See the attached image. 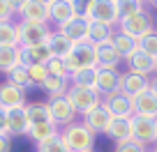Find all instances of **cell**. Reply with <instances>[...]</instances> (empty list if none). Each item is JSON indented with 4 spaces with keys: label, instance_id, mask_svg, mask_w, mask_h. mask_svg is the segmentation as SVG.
I'll return each mask as SVG.
<instances>
[{
    "label": "cell",
    "instance_id": "1",
    "mask_svg": "<svg viewBox=\"0 0 157 152\" xmlns=\"http://www.w3.org/2000/svg\"><path fill=\"white\" fill-rule=\"evenodd\" d=\"M86 19L93 23H104L118 28L120 23V7L118 0H86Z\"/></svg>",
    "mask_w": 157,
    "mask_h": 152
},
{
    "label": "cell",
    "instance_id": "2",
    "mask_svg": "<svg viewBox=\"0 0 157 152\" xmlns=\"http://www.w3.org/2000/svg\"><path fill=\"white\" fill-rule=\"evenodd\" d=\"M60 136H63V141H65L69 152H90L93 145H95V134L81 120H76L74 124L60 129Z\"/></svg>",
    "mask_w": 157,
    "mask_h": 152
},
{
    "label": "cell",
    "instance_id": "3",
    "mask_svg": "<svg viewBox=\"0 0 157 152\" xmlns=\"http://www.w3.org/2000/svg\"><path fill=\"white\" fill-rule=\"evenodd\" d=\"M67 102L72 104L74 111L83 118V115H88L90 111H95V108L102 106L104 99L95 88H76V85H72L69 92H67Z\"/></svg>",
    "mask_w": 157,
    "mask_h": 152
},
{
    "label": "cell",
    "instance_id": "4",
    "mask_svg": "<svg viewBox=\"0 0 157 152\" xmlns=\"http://www.w3.org/2000/svg\"><path fill=\"white\" fill-rule=\"evenodd\" d=\"M157 30V23L152 21L150 12H141V14H134V16H127V19H120L118 23V32H125L129 37H134L136 42H141L143 37H148L150 32Z\"/></svg>",
    "mask_w": 157,
    "mask_h": 152
},
{
    "label": "cell",
    "instance_id": "5",
    "mask_svg": "<svg viewBox=\"0 0 157 152\" xmlns=\"http://www.w3.org/2000/svg\"><path fill=\"white\" fill-rule=\"evenodd\" d=\"M19 21L51 25V0H19Z\"/></svg>",
    "mask_w": 157,
    "mask_h": 152
},
{
    "label": "cell",
    "instance_id": "6",
    "mask_svg": "<svg viewBox=\"0 0 157 152\" xmlns=\"http://www.w3.org/2000/svg\"><path fill=\"white\" fill-rule=\"evenodd\" d=\"M69 74H76L81 69H93L97 67V58H95V46L88 42H81V44H74L72 53L65 58Z\"/></svg>",
    "mask_w": 157,
    "mask_h": 152
},
{
    "label": "cell",
    "instance_id": "7",
    "mask_svg": "<svg viewBox=\"0 0 157 152\" xmlns=\"http://www.w3.org/2000/svg\"><path fill=\"white\" fill-rule=\"evenodd\" d=\"M56 30L51 25L44 23H25L19 21V35H21V46H39V44H49V39L53 37Z\"/></svg>",
    "mask_w": 157,
    "mask_h": 152
},
{
    "label": "cell",
    "instance_id": "8",
    "mask_svg": "<svg viewBox=\"0 0 157 152\" xmlns=\"http://www.w3.org/2000/svg\"><path fill=\"white\" fill-rule=\"evenodd\" d=\"M132 132H134V141L141 143L143 147L152 145V143L157 145V120L134 115L132 118Z\"/></svg>",
    "mask_w": 157,
    "mask_h": 152
},
{
    "label": "cell",
    "instance_id": "9",
    "mask_svg": "<svg viewBox=\"0 0 157 152\" xmlns=\"http://www.w3.org/2000/svg\"><path fill=\"white\" fill-rule=\"evenodd\" d=\"M49 108H51V118H53L56 127H69V124L76 122V115L78 113L74 111V106L67 102V97H60V99H49Z\"/></svg>",
    "mask_w": 157,
    "mask_h": 152
},
{
    "label": "cell",
    "instance_id": "10",
    "mask_svg": "<svg viewBox=\"0 0 157 152\" xmlns=\"http://www.w3.org/2000/svg\"><path fill=\"white\" fill-rule=\"evenodd\" d=\"M150 90V79L146 76H139V74H132V72H125L123 79H120V95H125L127 99H136L141 95H146Z\"/></svg>",
    "mask_w": 157,
    "mask_h": 152
},
{
    "label": "cell",
    "instance_id": "11",
    "mask_svg": "<svg viewBox=\"0 0 157 152\" xmlns=\"http://www.w3.org/2000/svg\"><path fill=\"white\" fill-rule=\"evenodd\" d=\"M88 28H90V21L86 16H76V19L67 21V23L58 25L56 32L65 35L72 44H81V42H88Z\"/></svg>",
    "mask_w": 157,
    "mask_h": 152
},
{
    "label": "cell",
    "instance_id": "12",
    "mask_svg": "<svg viewBox=\"0 0 157 152\" xmlns=\"http://www.w3.org/2000/svg\"><path fill=\"white\" fill-rule=\"evenodd\" d=\"M120 79H123V74L118 69H99L95 90L102 95V99L111 97V95H118L120 92Z\"/></svg>",
    "mask_w": 157,
    "mask_h": 152
},
{
    "label": "cell",
    "instance_id": "13",
    "mask_svg": "<svg viewBox=\"0 0 157 152\" xmlns=\"http://www.w3.org/2000/svg\"><path fill=\"white\" fill-rule=\"evenodd\" d=\"M28 106L25 102V90L16 88L12 83H0V108L2 111H12V108H23Z\"/></svg>",
    "mask_w": 157,
    "mask_h": 152
},
{
    "label": "cell",
    "instance_id": "14",
    "mask_svg": "<svg viewBox=\"0 0 157 152\" xmlns=\"http://www.w3.org/2000/svg\"><path fill=\"white\" fill-rule=\"evenodd\" d=\"M111 120H113V115L109 113V108L102 104L99 108H95V111H90L88 115H83L81 122H83L93 134H106L109 127H111Z\"/></svg>",
    "mask_w": 157,
    "mask_h": 152
},
{
    "label": "cell",
    "instance_id": "15",
    "mask_svg": "<svg viewBox=\"0 0 157 152\" xmlns=\"http://www.w3.org/2000/svg\"><path fill=\"white\" fill-rule=\"evenodd\" d=\"M53 58L49 44L39 46H21V65L23 67H35V65H49V60Z\"/></svg>",
    "mask_w": 157,
    "mask_h": 152
},
{
    "label": "cell",
    "instance_id": "16",
    "mask_svg": "<svg viewBox=\"0 0 157 152\" xmlns=\"http://www.w3.org/2000/svg\"><path fill=\"white\" fill-rule=\"evenodd\" d=\"M76 0H51V23L58 25L67 23V21L76 19Z\"/></svg>",
    "mask_w": 157,
    "mask_h": 152
},
{
    "label": "cell",
    "instance_id": "17",
    "mask_svg": "<svg viewBox=\"0 0 157 152\" xmlns=\"http://www.w3.org/2000/svg\"><path fill=\"white\" fill-rule=\"evenodd\" d=\"M7 122H10V136H28L30 129H33V122L28 118V111L23 108H12L7 111Z\"/></svg>",
    "mask_w": 157,
    "mask_h": 152
},
{
    "label": "cell",
    "instance_id": "18",
    "mask_svg": "<svg viewBox=\"0 0 157 152\" xmlns=\"http://www.w3.org/2000/svg\"><path fill=\"white\" fill-rule=\"evenodd\" d=\"M104 106L109 108L113 118H134V102L127 99L125 95H111V97L104 99Z\"/></svg>",
    "mask_w": 157,
    "mask_h": 152
},
{
    "label": "cell",
    "instance_id": "19",
    "mask_svg": "<svg viewBox=\"0 0 157 152\" xmlns=\"http://www.w3.org/2000/svg\"><path fill=\"white\" fill-rule=\"evenodd\" d=\"M95 58H97V69H118L123 62V58L118 55L116 46L111 42L95 46Z\"/></svg>",
    "mask_w": 157,
    "mask_h": 152
},
{
    "label": "cell",
    "instance_id": "20",
    "mask_svg": "<svg viewBox=\"0 0 157 152\" xmlns=\"http://www.w3.org/2000/svg\"><path fill=\"white\" fill-rule=\"evenodd\" d=\"M127 72L150 79L152 74L157 72V60H155V58H150V55H146L143 51H139L136 55H132V58L127 60Z\"/></svg>",
    "mask_w": 157,
    "mask_h": 152
},
{
    "label": "cell",
    "instance_id": "21",
    "mask_svg": "<svg viewBox=\"0 0 157 152\" xmlns=\"http://www.w3.org/2000/svg\"><path fill=\"white\" fill-rule=\"evenodd\" d=\"M106 136L111 141L118 143H127L134 138V132H132V118H113L111 120V127H109Z\"/></svg>",
    "mask_w": 157,
    "mask_h": 152
},
{
    "label": "cell",
    "instance_id": "22",
    "mask_svg": "<svg viewBox=\"0 0 157 152\" xmlns=\"http://www.w3.org/2000/svg\"><path fill=\"white\" fill-rule=\"evenodd\" d=\"M134 115L157 120V95L152 92V90H148L146 95L134 99Z\"/></svg>",
    "mask_w": 157,
    "mask_h": 152
},
{
    "label": "cell",
    "instance_id": "23",
    "mask_svg": "<svg viewBox=\"0 0 157 152\" xmlns=\"http://www.w3.org/2000/svg\"><path fill=\"white\" fill-rule=\"evenodd\" d=\"M111 44L116 46V51H118V55L123 58V62H127L132 55L139 53V42L134 39V37H129V35H125V32H116Z\"/></svg>",
    "mask_w": 157,
    "mask_h": 152
},
{
    "label": "cell",
    "instance_id": "24",
    "mask_svg": "<svg viewBox=\"0 0 157 152\" xmlns=\"http://www.w3.org/2000/svg\"><path fill=\"white\" fill-rule=\"evenodd\" d=\"M21 67V46H0V72L10 74Z\"/></svg>",
    "mask_w": 157,
    "mask_h": 152
},
{
    "label": "cell",
    "instance_id": "25",
    "mask_svg": "<svg viewBox=\"0 0 157 152\" xmlns=\"http://www.w3.org/2000/svg\"><path fill=\"white\" fill-rule=\"evenodd\" d=\"M118 28H111V25H104V23H93L90 21V28H88V44L99 46V44H106L116 37Z\"/></svg>",
    "mask_w": 157,
    "mask_h": 152
},
{
    "label": "cell",
    "instance_id": "26",
    "mask_svg": "<svg viewBox=\"0 0 157 152\" xmlns=\"http://www.w3.org/2000/svg\"><path fill=\"white\" fill-rule=\"evenodd\" d=\"M25 111H28V118H30V122H33V127H35V124L53 122L49 102H33V104H28V106H25Z\"/></svg>",
    "mask_w": 157,
    "mask_h": 152
},
{
    "label": "cell",
    "instance_id": "27",
    "mask_svg": "<svg viewBox=\"0 0 157 152\" xmlns=\"http://www.w3.org/2000/svg\"><path fill=\"white\" fill-rule=\"evenodd\" d=\"M69 88H72V81H69V79H58V76H51V79L46 81L44 85H42V90H44V92L49 95V99H60V97H67Z\"/></svg>",
    "mask_w": 157,
    "mask_h": 152
},
{
    "label": "cell",
    "instance_id": "28",
    "mask_svg": "<svg viewBox=\"0 0 157 152\" xmlns=\"http://www.w3.org/2000/svg\"><path fill=\"white\" fill-rule=\"evenodd\" d=\"M0 46H21L19 21H12V23H0Z\"/></svg>",
    "mask_w": 157,
    "mask_h": 152
},
{
    "label": "cell",
    "instance_id": "29",
    "mask_svg": "<svg viewBox=\"0 0 157 152\" xmlns=\"http://www.w3.org/2000/svg\"><path fill=\"white\" fill-rule=\"evenodd\" d=\"M49 49H51V53H53V58H60V60H65L69 53H72V49H74V44L65 37V35H60V32H53V37L49 39Z\"/></svg>",
    "mask_w": 157,
    "mask_h": 152
},
{
    "label": "cell",
    "instance_id": "30",
    "mask_svg": "<svg viewBox=\"0 0 157 152\" xmlns=\"http://www.w3.org/2000/svg\"><path fill=\"white\" fill-rule=\"evenodd\" d=\"M58 134H60V127H56L53 122H46V124H35L28 136L33 138L35 145H37V143H44V141H49V138L58 136Z\"/></svg>",
    "mask_w": 157,
    "mask_h": 152
},
{
    "label": "cell",
    "instance_id": "31",
    "mask_svg": "<svg viewBox=\"0 0 157 152\" xmlns=\"http://www.w3.org/2000/svg\"><path fill=\"white\" fill-rule=\"evenodd\" d=\"M97 67L93 69H81V72L72 74V85H76V88H95V83H97Z\"/></svg>",
    "mask_w": 157,
    "mask_h": 152
},
{
    "label": "cell",
    "instance_id": "32",
    "mask_svg": "<svg viewBox=\"0 0 157 152\" xmlns=\"http://www.w3.org/2000/svg\"><path fill=\"white\" fill-rule=\"evenodd\" d=\"M7 83H12V85H16V88H21V90H28V88H33V83H30V74H28V67H16L14 72H10L7 74Z\"/></svg>",
    "mask_w": 157,
    "mask_h": 152
},
{
    "label": "cell",
    "instance_id": "33",
    "mask_svg": "<svg viewBox=\"0 0 157 152\" xmlns=\"http://www.w3.org/2000/svg\"><path fill=\"white\" fill-rule=\"evenodd\" d=\"M118 7H120V19H127V16L146 12L148 2H143V0H118Z\"/></svg>",
    "mask_w": 157,
    "mask_h": 152
},
{
    "label": "cell",
    "instance_id": "34",
    "mask_svg": "<svg viewBox=\"0 0 157 152\" xmlns=\"http://www.w3.org/2000/svg\"><path fill=\"white\" fill-rule=\"evenodd\" d=\"M19 16V0H0V23H12Z\"/></svg>",
    "mask_w": 157,
    "mask_h": 152
},
{
    "label": "cell",
    "instance_id": "35",
    "mask_svg": "<svg viewBox=\"0 0 157 152\" xmlns=\"http://www.w3.org/2000/svg\"><path fill=\"white\" fill-rule=\"evenodd\" d=\"M35 152H69L67 150V145H65V141H63V136H53V138H49V141H44V143H37L35 145Z\"/></svg>",
    "mask_w": 157,
    "mask_h": 152
},
{
    "label": "cell",
    "instance_id": "36",
    "mask_svg": "<svg viewBox=\"0 0 157 152\" xmlns=\"http://www.w3.org/2000/svg\"><path fill=\"white\" fill-rule=\"evenodd\" d=\"M28 74H30V83L39 85V88L51 79V72H49L46 65H35V67H28Z\"/></svg>",
    "mask_w": 157,
    "mask_h": 152
},
{
    "label": "cell",
    "instance_id": "37",
    "mask_svg": "<svg viewBox=\"0 0 157 152\" xmlns=\"http://www.w3.org/2000/svg\"><path fill=\"white\" fill-rule=\"evenodd\" d=\"M46 67H49L51 76H58V79H69V81H72V74H69V69H67V65H65V60L51 58Z\"/></svg>",
    "mask_w": 157,
    "mask_h": 152
},
{
    "label": "cell",
    "instance_id": "38",
    "mask_svg": "<svg viewBox=\"0 0 157 152\" xmlns=\"http://www.w3.org/2000/svg\"><path fill=\"white\" fill-rule=\"evenodd\" d=\"M139 51H143L146 55H150V58L157 60V30H155V32H150L148 37H143V39L139 42Z\"/></svg>",
    "mask_w": 157,
    "mask_h": 152
},
{
    "label": "cell",
    "instance_id": "39",
    "mask_svg": "<svg viewBox=\"0 0 157 152\" xmlns=\"http://www.w3.org/2000/svg\"><path fill=\"white\" fill-rule=\"evenodd\" d=\"M113 152H148V150L141 145V143H136V141L132 138V141H127V143H118Z\"/></svg>",
    "mask_w": 157,
    "mask_h": 152
},
{
    "label": "cell",
    "instance_id": "40",
    "mask_svg": "<svg viewBox=\"0 0 157 152\" xmlns=\"http://www.w3.org/2000/svg\"><path fill=\"white\" fill-rule=\"evenodd\" d=\"M12 138L10 134H0V152H12Z\"/></svg>",
    "mask_w": 157,
    "mask_h": 152
},
{
    "label": "cell",
    "instance_id": "41",
    "mask_svg": "<svg viewBox=\"0 0 157 152\" xmlns=\"http://www.w3.org/2000/svg\"><path fill=\"white\" fill-rule=\"evenodd\" d=\"M0 134H10V122H7V111L0 108Z\"/></svg>",
    "mask_w": 157,
    "mask_h": 152
},
{
    "label": "cell",
    "instance_id": "42",
    "mask_svg": "<svg viewBox=\"0 0 157 152\" xmlns=\"http://www.w3.org/2000/svg\"><path fill=\"white\" fill-rule=\"evenodd\" d=\"M150 90L157 95V76H155V79H150Z\"/></svg>",
    "mask_w": 157,
    "mask_h": 152
},
{
    "label": "cell",
    "instance_id": "43",
    "mask_svg": "<svg viewBox=\"0 0 157 152\" xmlns=\"http://www.w3.org/2000/svg\"><path fill=\"white\" fill-rule=\"evenodd\" d=\"M148 152H155V150H148Z\"/></svg>",
    "mask_w": 157,
    "mask_h": 152
},
{
    "label": "cell",
    "instance_id": "44",
    "mask_svg": "<svg viewBox=\"0 0 157 152\" xmlns=\"http://www.w3.org/2000/svg\"><path fill=\"white\" fill-rule=\"evenodd\" d=\"M155 152H157V145H155Z\"/></svg>",
    "mask_w": 157,
    "mask_h": 152
},
{
    "label": "cell",
    "instance_id": "45",
    "mask_svg": "<svg viewBox=\"0 0 157 152\" xmlns=\"http://www.w3.org/2000/svg\"><path fill=\"white\" fill-rule=\"evenodd\" d=\"M155 76H157V72H155Z\"/></svg>",
    "mask_w": 157,
    "mask_h": 152
},
{
    "label": "cell",
    "instance_id": "46",
    "mask_svg": "<svg viewBox=\"0 0 157 152\" xmlns=\"http://www.w3.org/2000/svg\"><path fill=\"white\" fill-rule=\"evenodd\" d=\"M90 152H95V150H90Z\"/></svg>",
    "mask_w": 157,
    "mask_h": 152
}]
</instances>
